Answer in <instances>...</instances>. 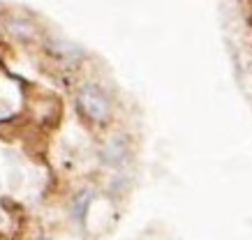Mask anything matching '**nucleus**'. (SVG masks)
<instances>
[{
  "label": "nucleus",
  "mask_w": 252,
  "mask_h": 240,
  "mask_svg": "<svg viewBox=\"0 0 252 240\" xmlns=\"http://www.w3.org/2000/svg\"><path fill=\"white\" fill-rule=\"evenodd\" d=\"M46 51L63 62H74V60H79V58H84V51H81L77 44H69L65 39H51V42L46 44Z\"/></svg>",
  "instance_id": "obj_2"
},
{
  "label": "nucleus",
  "mask_w": 252,
  "mask_h": 240,
  "mask_svg": "<svg viewBox=\"0 0 252 240\" xmlns=\"http://www.w3.org/2000/svg\"><path fill=\"white\" fill-rule=\"evenodd\" d=\"M91 199L93 194L91 192H84L81 196H77V201H74V219L84 224L86 219V213H88V206H91Z\"/></svg>",
  "instance_id": "obj_3"
},
{
  "label": "nucleus",
  "mask_w": 252,
  "mask_h": 240,
  "mask_svg": "<svg viewBox=\"0 0 252 240\" xmlns=\"http://www.w3.org/2000/svg\"><path fill=\"white\" fill-rule=\"evenodd\" d=\"M77 102H79V108L91 118L93 123H107L109 116H111V104H109L107 95L102 93L97 85L86 83L79 90Z\"/></svg>",
  "instance_id": "obj_1"
},
{
  "label": "nucleus",
  "mask_w": 252,
  "mask_h": 240,
  "mask_svg": "<svg viewBox=\"0 0 252 240\" xmlns=\"http://www.w3.org/2000/svg\"><path fill=\"white\" fill-rule=\"evenodd\" d=\"M9 28H12V32L14 35H19V37H26V39H31L35 32H31V28L26 24H19V21H9Z\"/></svg>",
  "instance_id": "obj_4"
}]
</instances>
